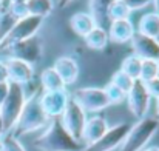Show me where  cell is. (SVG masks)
Segmentation results:
<instances>
[{
  "instance_id": "cell-41",
  "label": "cell",
  "mask_w": 159,
  "mask_h": 151,
  "mask_svg": "<svg viewBox=\"0 0 159 151\" xmlns=\"http://www.w3.org/2000/svg\"><path fill=\"white\" fill-rule=\"evenodd\" d=\"M155 119H156V120L159 122V113H156V117H155Z\"/></svg>"
},
{
  "instance_id": "cell-25",
  "label": "cell",
  "mask_w": 159,
  "mask_h": 151,
  "mask_svg": "<svg viewBox=\"0 0 159 151\" xmlns=\"http://www.w3.org/2000/svg\"><path fill=\"white\" fill-rule=\"evenodd\" d=\"M130 9L125 6V3L122 0H114L111 5H110V9H108V19L110 22L111 20H124V19H128L130 17Z\"/></svg>"
},
{
  "instance_id": "cell-10",
  "label": "cell",
  "mask_w": 159,
  "mask_h": 151,
  "mask_svg": "<svg viewBox=\"0 0 159 151\" xmlns=\"http://www.w3.org/2000/svg\"><path fill=\"white\" fill-rule=\"evenodd\" d=\"M70 99H71V94L66 91V88L57 90V91H42L39 94L40 106L43 113L48 116V119H59Z\"/></svg>"
},
{
  "instance_id": "cell-17",
  "label": "cell",
  "mask_w": 159,
  "mask_h": 151,
  "mask_svg": "<svg viewBox=\"0 0 159 151\" xmlns=\"http://www.w3.org/2000/svg\"><path fill=\"white\" fill-rule=\"evenodd\" d=\"M114 0H90L88 2V14L93 17L96 26L107 29V25H110V19H108V9L110 5Z\"/></svg>"
},
{
  "instance_id": "cell-2",
  "label": "cell",
  "mask_w": 159,
  "mask_h": 151,
  "mask_svg": "<svg viewBox=\"0 0 159 151\" xmlns=\"http://www.w3.org/2000/svg\"><path fill=\"white\" fill-rule=\"evenodd\" d=\"M39 91H36L31 97H28L25 100V105L14 123V127L11 128V136L17 137L19 136H25L34 131H39L42 128H45L50 122L48 116L43 113L40 102H39Z\"/></svg>"
},
{
  "instance_id": "cell-4",
  "label": "cell",
  "mask_w": 159,
  "mask_h": 151,
  "mask_svg": "<svg viewBox=\"0 0 159 151\" xmlns=\"http://www.w3.org/2000/svg\"><path fill=\"white\" fill-rule=\"evenodd\" d=\"M0 54L8 59H16V60H22L30 65H34L42 57V42L37 36L20 40V42H12V43L0 47Z\"/></svg>"
},
{
  "instance_id": "cell-6",
  "label": "cell",
  "mask_w": 159,
  "mask_h": 151,
  "mask_svg": "<svg viewBox=\"0 0 159 151\" xmlns=\"http://www.w3.org/2000/svg\"><path fill=\"white\" fill-rule=\"evenodd\" d=\"M71 99L85 113H99L105 109L107 106H110V102H108L104 88H96V87L77 88L71 94Z\"/></svg>"
},
{
  "instance_id": "cell-14",
  "label": "cell",
  "mask_w": 159,
  "mask_h": 151,
  "mask_svg": "<svg viewBox=\"0 0 159 151\" xmlns=\"http://www.w3.org/2000/svg\"><path fill=\"white\" fill-rule=\"evenodd\" d=\"M134 26L130 22V19H124V20H111L108 25V42H113L116 45L119 43H127L131 40V37L134 36Z\"/></svg>"
},
{
  "instance_id": "cell-33",
  "label": "cell",
  "mask_w": 159,
  "mask_h": 151,
  "mask_svg": "<svg viewBox=\"0 0 159 151\" xmlns=\"http://www.w3.org/2000/svg\"><path fill=\"white\" fill-rule=\"evenodd\" d=\"M8 90H9V82H2V83H0V105L6 99Z\"/></svg>"
},
{
  "instance_id": "cell-29",
  "label": "cell",
  "mask_w": 159,
  "mask_h": 151,
  "mask_svg": "<svg viewBox=\"0 0 159 151\" xmlns=\"http://www.w3.org/2000/svg\"><path fill=\"white\" fill-rule=\"evenodd\" d=\"M14 23H16V19H14L9 12L0 14V36H2L3 39H5L6 34L11 31V28L14 26Z\"/></svg>"
},
{
  "instance_id": "cell-40",
  "label": "cell",
  "mask_w": 159,
  "mask_h": 151,
  "mask_svg": "<svg viewBox=\"0 0 159 151\" xmlns=\"http://www.w3.org/2000/svg\"><path fill=\"white\" fill-rule=\"evenodd\" d=\"M2 43H3V37L0 36V47H2Z\"/></svg>"
},
{
  "instance_id": "cell-16",
  "label": "cell",
  "mask_w": 159,
  "mask_h": 151,
  "mask_svg": "<svg viewBox=\"0 0 159 151\" xmlns=\"http://www.w3.org/2000/svg\"><path fill=\"white\" fill-rule=\"evenodd\" d=\"M53 68H54V71L60 76V79L63 80L65 87L74 83L77 80V77H79V65L70 56H60V57H57L56 62H54Z\"/></svg>"
},
{
  "instance_id": "cell-5",
  "label": "cell",
  "mask_w": 159,
  "mask_h": 151,
  "mask_svg": "<svg viewBox=\"0 0 159 151\" xmlns=\"http://www.w3.org/2000/svg\"><path fill=\"white\" fill-rule=\"evenodd\" d=\"M25 90L22 85L19 83H11L9 82V90H8V96L0 105V117L3 120L5 125V133H9L11 128L14 127L23 105H25Z\"/></svg>"
},
{
  "instance_id": "cell-22",
  "label": "cell",
  "mask_w": 159,
  "mask_h": 151,
  "mask_svg": "<svg viewBox=\"0 0 159 151\" xmlns=\"http://www.w3.org/2000/svg\"><path fill=\"white\" fill-rule=\"evenodd\" d=\"M26 9H28L30 16L45 19L53 12L54 2L53 0H28L26 2Z\"/></svg>"
},
{
  "instance_id": "cell-35",
  "label": "cell",
  "mask_w": 159,
  "mask_h": 151,
  "mask_svg": "<svg viewBox=\"0 0 159 151\" xmlns=\"http://www.w3.org/2000/svg\"><path fill=\"white\" fill-rule=\"evenodd\" d=\"M71 2H74V0H59V2H57V6H59V8H65V6H68Z\"/></svg>"
},
{
  "instance_id": "cell-27",
  "label": "cell",
  "mask_w": 159,
  "mask_h": 151,
  "mask_svg": "<svg viewBox=\"0 0 159 151\" xmlns=\"http://www.w3.org/2000/svg\"><path fill=\"white\" fill-rule=\"evenodd\" d=\"M0 151H26L25 147L22 145V142L11 136V134H5L0 139Z\"/></svg>"
},
{
  "instance_id": "cell-37",
  "label": "cell",
  "mask_w": 159,
  "mask_h": 151,
  "mask_svg": "<svg viewBox=\"0 0 159 151\" xmlns=\"http://www.w3.org/2000/svg\"><path fill=\"white\" fill-rule=\"evenodd\" d=\"M152 3L155 5V9H156L155 12H156V14L159 16V0H152Z\"/></svg>"
},
{
  "instance_id": "cell-28",
  "label": "cell",
  "mask_w": 159,
  "mask_h": 151,
  "mask_svg": "<svg viewBox=\"0 0 159 151\" xmlns=\"http://www.w3.org/2000/svg\"><path fill=\"white\" fill-rule=\"evenodd\" d=\"M104 91H105L107 97H108V102H110V105H116V103H122V102L125 100V97H127V94L124 93V91H120L117 87H114L111 82L110 83H107V87L104 88Z\"/></svg>"
},
{
  "instance_id": "cell-13",
  "label": "cell",
  "mask_w": 159,
  "mask_h": 151,
  "mask_svg": "<svg viewBox=\"0 0 159 151\" xmlns=\"http://www.w3.org/2000/svg\"><path fill=\"white\" fill-rule=\"evenodd\" d=\"M5 65H6V71H8V82L19 83L23 87L33 80V76H34L33 65L22 62V60H16V59L5 60Z\"/></svg>"
},
{
  "instance_id": "cell-1",
  "label": "cell",
  "mask_w": 159,
  "mask_h": 151,
  "mask_svg": "<svg viewBox=\"0 0 159 151\" xmlns=\"http://www.w3.org/2000/svg\"><path fill=\"white\" fill-rule=\"evenodd\" d=\"M39 151H82V142L73 139L62 127L59 119H50L45 131L34 139Z\"/></svg>"
},
{
  "instance_id": "cell-9",
  "label": "cell",
  "mask_w": 159,
  "mask_h": 151,
  "mask_svg": "<svg viewBox=\"0 0 159 151\" xmlns=\"http://www.w3.org/2000/svg\"><path fill=\"white\" fill-rule=\"evenodd\" d=\"M42 22H43V19L36 17V16H26L23 19L16 20V23L11 28V31L3 39L2 47L3 45H8V43H12V42H20V40L34 37L37 34V31L40 29Z\"/></svg>"
},
{
  "instance_id": "cell-20",
  "label": "cell",
  "mask_w": 159,
  "mask_h": 151,
  "mask_svg": "<svg viewBox=\"0 0 159 151\" xmlns=\"http://www.w3.org/2000/svg\"><path fill=\"white\" fill-rule=\"evenodd\" d=\"M85 45L93 51H102L105 50L107 43H108V34H107V29L104 28H99V26H94L85 37Z\"/></svg>"
},
{
  "instance_id": "cell-26",
  "label": "cell",
  "mask_w": 159,
  "mask_h": 151,
  "mask_svg": "<svg viewBox=\"0 0 159 151\" xmlns=\"http://www.w3.org/2000/svg\"><path fill=\"white\" fill-rule=\"evenodd\" d=\"M111 83H113L114 87H117L120 91H124V93L127 94V93L131 90L134 80H133L131 77H128L125 73H122V71L119 69V71H116V73L113 74V77H111Z\"/></svg>"
},
{
  "instance_id": "cell-8",
  "label": "cell",
  "mask_w": 159,
  "mask_h": 151,
  "mask_svg": "<svg viewBox=\"0 0 159 151\" xmlns=\"http://www.w3.org/2000/svg\"><path fill=\"white\" fill-rule=\"evenodd\" d=\"M130 127L131 125L127 123V122L117 123L114 127H108V130L105 131V134L102 137H99L91 145L84 147L82 151H113V150H116L122 144V140L127 136Z\"/></svg>"
},
{
  "instance_id": "cell-21",
  "label": "cell",
  "mask_w": 159,
  "mask_h": 151,
  "mask_svg": "<svg viewBox=\"0 0 159 151\" xmlns=\"http://www.w3.org/2000/svg\"><path fill=\"white\" fill-rule=\"evenodd\" d=\"M138 33L148 36V37H155L159 34V16L156 12H147L141 17L139 25H138Z\"/></svg>"
},
{
  "instance_id": "cell-30",
  "label": "cell",
  "mask_w": 159,
  "mask_h": 151,
  "mask_svg": "<svg viewBox=\"0 0 159 151\" xmlns=\"http://www.w3.org/2000/svg\"><path fill=\"white\" fill-rule=\"evenodd\" d=\"M8 12H9L16 20L30 16V14H28V9H26V3H9Z\"/></svg>"
},
{
  "instance_id": "cell-32",
  "label": "cell",
  "mask_w": 159,
  "mask_h": 151,
  "mask_svg": "<svg viewBox=\"0 0 159 151\" xmlns=\"http://www.w3.org/2000/svg\"><path fill=\"white\" fill-rule=\"evenodd\" d=\"M125 3V6L131 11H138V9H142L145 6H148L152 3V0H122Z\"/></svg>"
},
{
  "instance_id": "cell-24",
  "label": "cell",
  "mask_w": 159,
  "mask_h": 151,
  "mask_svg": "<svg viewBox=\"0 0 159 151\" xmlns=\"http://www.w3.org/2000/svg\"><path fill=\"white\" fill-rule=\"evenodd\" d=\"M159 77V62L155 60H142L141 63V73H139V80L142 83H147L153 79Z\"/></svg>"
},
{
  "instance_id": "cell-31",
  "label": "cell",
  "mask_w": 159,
  "mask_h": 151,
  "mask_svg": "<svg viewBox=\"0 0 159 151\" xmlns=\"http://www.w3.org/2000/svg\"><path fill=\"white\" fill-rule=\"evenodd\" d=\"M144 85H145V90H147L150 99L153 97V99L158 100L159 99V77L153 79V80H150V82H147V83H144Z\"/></svg>"
},
{
  "instance_id": "cell-23",
  "label": "cell",
  "mask_w": 159,
  "mask_h": 151,
  "mask_svg": "<svg viewBox=\"0 0 159 151\" xmlns=\"http://www.w3.org/2000/svg\"><path fill=\"white\" fill-rule=\"evenodd\" d=\"M141 63H142V60H141L138 56L130 54V56H127V57L122 60V63H120V71L125 73V74H127L128 77H131L133 80H139Z\"/></svg>"
},
{
  "instance_id": "cell-42",
  "label": "cell",
  "mask_w": 159,
  "mask_h": 151,
  "mask_svg": "<svg viewBox=\"0 0 159 151\" xmlns=\"http://www.w3.org/2000/svg\"><path fill=\"white\" fill-rule=\"evenodd\" d=\"M156 40H158V43H159V34H158V36H156Z\"/></svg>"
},
{
  "instance_id": "cell-15",
  "label": "cell",
  "mask_w": 159,
  "mask_h": 151,
  "mask_svg": "<svg viewBox=\"0 0 159 151\" xmlns=\"http://www.w3.org/2000/svg\"><path fill=\"white\" fill-rule=\"evenodd\" d=\"M108 130V123L102 116H93L90 119H87L84 131H82V137L80 142L84 147L91 145L93 142H96L99 137H102Z\"/></svg>"
},
{
  "instance_id": "cell-34",
  "label": "cell",
  "mask_w": 159,
  "mask_h": 151,
  "mask_svg": "<svg viewBox=\"0 0 159 151\" xmlns=\"http://www.w3.org/2000/svg\"><path fill=\"white\" fill-rule=\"evenodd\" d=\"M2 82H8V71H6L5 60H0V83Z\"/></svg>"
},
{
  "instance_id": "cell-12",
  "label": "cell",
  "mask_w": 159,
  "mask_h": 151,
  "mask_svg": "<svg viewBox=\"0 0 159 151\" xmlns=\"http://www.w3.org/2000/svg\"><path fill=\"white\" fill-rule=\"evenodd\" d=\"M131 50L133 54L141 60H155L159 62V43L155 37H148L139 33H134L131 37Z\"/></svg>"
},
{
  "instance_id": "cell-38",
  "label": "cell",
  "mask_w": 159,
  "mask_h": 151,
  "mask_svg": "<svg viewBox=\"0 0 159 151\" xmlns=\"http://www.w3.org/2000/svg\"><path fill=\"white\" fill-rule=\"evenodd\" d=\"M141 151H159V147H148V148H144Z\"/></svg>"
},
{
  "instance_id": "cell-3",
  "label": "cell",
  "mask_w": 159,
  "mask_h": 151,
  "mask_svg": "<svg viewBox=\"0 0 159 151\" xmlns=\"http://www.w3.org/2000/svg\"><path fill=\"white\" fill-rule=\"evenodd\" d=\"M159 122L155 117H142L130 127L127 136L119 145V151H141L158 131Z\"/></svg>"
},
{
  "instance_id": "cell-19",
  "label": "cell",
  "mask_w": 159,
  "mask_h": 151,
  "mask_svg": "<svg viewBox=\"0 0 159 151\" xmlns=\"http://www.w3.org/2000/svg\"><path fill=\"white\" fill-rule=\"evenodd\" d=\"M40 88L42 91H57V90H65V83L60 79V76L54 71L53 66L45 68L40 74Z\"/></svg>"
},
{
  "instance_id": "cell-39",
  "label": "cell",
  "mask_w": 159,
  "mask_h": 151,
  "mask_svg": "<svg viewBox=\"0 0 159 151\" xmlns=\"http://www.w3.org/2000/svg\"><path fill=\"white\" fill-rule=\"evenodd\" d=\"M11 3H26L28 0H9Z\"/></svg>"
},
{
  "instance_id": "cell-36",
  "label": "cell",
  "mask_w": 159,
  "mask_h": 151,
  "mask_svg": "<svg viewBox=\"0 0 159 151\" xmlns=\"http://www.w3.org/2000/svg\"><path fill=\"white\" fill-rule=\"evenodd\" d=\"M5 136V125H3V120H2V117H0V139Z\"/></svg>"
},
{
  "instance_id": "cell-18",
  "label": "cell",
  "mask_w": 159,
  "mask_h": 151,
  "mask_svg": "<svg viewBox=\"0 0 159 151\" xmlns=\"http://www.w3.org/2000/svg\"><path fill=\"white\" fill-rule=\"evenodd\" d=\"M96 26L93 17L88 12H74L70 17V28L73 29V33L79 37H85L93 28Z\"/></svg>"
},
{
  "instance_id": "cell-11",
  "label": "cell",
  "mask_w": 159,
  "mask_h": 151,
  "mask_svg": "<svg viewBox=\"0 0 159 151\" xmlns=\"http://www.w3.org/2000/svg\"><path fill=\"white\" fill-rule=\"evenodd\" d=\"M125 100L128 103L130 113L138 120L145 117V114L148 111V105H150V96H148V93L145 90V85L141 80H134L131 90L127 93Z\"/></svg>"
},
{
  "instance_id": "cell-7",
  "label": "cell",
  "mask_w": 159,
  "mask_h": 151,
  "mask_svg": "<svg viewBox=\"0 0 159 151\" xmlns=\"http://www.w3.org/2000/svg\"><path fill=\"white\" fill-rule=\"evenodd\" d=\"M62 127L66 130V133L80 142V137H82V131H84V127H85V122H87V116H85V111L73 100L70 99L62 116L59 117Z\"/></svg>"
}]
</instances>
